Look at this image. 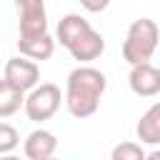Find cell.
<instances>
[{"label": "cell", "instance_id": "7", "mask_svg": "<svg viewBox=\"0 0 160 160\" xmlns=\"http://www.w3.org/2000/svg\"><path fill=\"white\" fill-rule=\"evenodd\" d=\"M55 150H58V138L45 128H35L22 142V152L28 160H48L55 155Z\"/></svg>", "mask_w": 160, "mask_h": 160}, {"label": "cell", "instance_id": "13", "mask_svg": "<svg viewBox=\"0 0 160 160\" xmlns=\"http://www.w3.org/2000/svg\"><path fill=\"white\" fill-rule=\"evenodd\" d=\"M110 160H145V150L140 148V142L125 140V142H118L112 148Z\"/></svg>", "mask_w": 160, "mask_h": 160}, {"label": "cell", "instance_id": "10", "mask_svg": "<svg viewBox=\"0 0 160 160\" xmlns=\"http://www.w3.org/2000/svg\"><path fill=\"white\" fill-rule=\"evenodd\" d=\"M92 25H90V20H85L82 15H78V12H70V15H65V18H60V22H58V42L62 45V48H70L80 35H85L88 30H90Z\"/></svg>", "mask_w": 160, "mask_h": 160}, {"label": "cell", "instance_id": "17", "mask_svg": "<svg viewBox=\"0 0 160 160\" xmlns=\"http://www.w3.org/2000/svg\"><path fill=\"white\" fill-rule=\"evenodd\" d=\"M0 160H20V158L12 155V152H8V155H0Z\"/></svg>", "mask_w": 160, "mask_h": 160}, {"label": "cell", "instance_id": "12", "mask_svg": "<svg viewBox=\"0 0 160 160\" xmlns=\"http://www.w3.org/2000/svg\"><path fill=\"white\" fill-rule=\"evenodd\" d=\"M20 108H25V92L2 78L0 80V118H10Z\"/></svg>", "mask_w": 160, "mask_h": 160}, {"label": "cell", "instance_id": "5", "mask_svg": "<svg viewBox=\"0 0 160 160\" xmlns=\"http://www.w3.org/2000/svg\"><path fill=\"white\" fill-rule=\"evenodd\" d=\"M10 85H15L22 92H30L38 82H40V68L35 60L20 55V58H10L5 62V75H2Z\"/></svg>", "mask_w": 160, "mask_h": 160}, {"label": "cell", "instance_id": "14", "mask_svg": "<svg viewBox=\"0 0 160 160\" xmlns=\"http://www.w3.org/2000/svg\"><path fill=\"white\" fill-rule=\"evenodd\" d=\"M18 145H20V132L10 122H0V155L12 152Z\"/></svg>", "mask_w": 160, "mask_h": 160}, {"label": "cell", "instance_id": "2", "mask_svg": "<svg viewBox=\"0 0 160 160\" xmlns=\"http://www.w3.org/2000/svg\"><path fill=\"white\" fill-rule=\"evenodd\" d=\"M160 42V28L150 18H140L128 28V35L122 40V60L132 68L140 62H150L152 52Z\"/></svg>", "mask_w": 160, "mask_h": 160}, {"label": "cell", "instance_id": "1", "mask_svg": "<svg viewBox=\"0 0 160 160\" xmlns=\"http://www.w3.org/2000/svg\"><path fill=\"white\" fill-rule=\"evenodd\" d=\"M108 78L92 65H78L65 82V108L72 118L82 120L98 112L100 98L105 95Z\"/></svg>", "mask_w": 160, "mask_h": 160}, {"label": "cell", "instance_id": "4", "mask_svg": "<svg viewBox=\"0 0 160 160\" xmlns=\"http://www.w3.org/2000/svg\"><path fill=\"white\" fill-rule=\"evenodd\" d=\"M18 8V38H38L48 32L45 0H15Z\"/></svg>", "mask_w": 160, "mask_h": 160}, {"label": "cell", "instance_id": "6", "mask_svg": "<svg viewBox=\"0 0 160 160\" xmlns=\"http://www.w3.org/2000/svg\"><path fill=\"white\" fill-rule=\"evenodd\" d=\"M128 85L138 98H155L160 95V68L152 62H140L130 68Z\"/></svg>", "mask_w": 160, "mask_h": 160}, {"label": "cell", "instance_id": "18", "mask_svg": "<svg viewBox=\"0 0 160 160\" xmlns=\"http://www.w3.org/2000/svg\"><path fill=\"white\" fill-rule=\"evenodd\" d=\"M48 160H60V158H55V155H52V158H48Z\"/></svg>", "mask_w": 160, "mask_h": 160}, {"label": "cell", "instance_id": "9", "mask_svg": "<svg viewBox=\"0 0 160 160\" xmlns=\"http://www.w3.org/2000/svg\"><path fill=\"white\" fill-rule=\"evenodd\" d=\"M138 140L145 145H160V100L152 102L138 120L135 125Z\"/></svg>", "mask_w": 160, "mask_h": 160}, {"label": "cell", "instance_id": "11", "mask_svg": "<svg viewBox=\"0 0 160 160\" xmlns=\"http://www.w3.org/2000/svg\"><path fill=\"white\" fill-rule=\"evenodd\" d=\"M55 42H58V40H52L50 32L38 35V38H18V50H20V55H25V58H30V60L38 62V60L52 58Z\"/></svg>", "mask_w": 160, "mask_h": 160}, {"label": "cell", "instance_id": "15", "mask_svg": "<svg viewBox=\"0 0 160 160\" xmlns=\"http://www.w3.org/2000/svg\"><path fill=\"white\" fill-rule=\"evenodd\" d=\"M80 5H82L88 12H102V10L110 5V0H80Z\"/></svg>", "mask_w": 160, "mask_h": 160}, {"label": "cell", "instance_id": "16", "mask_svg": "<svg viewBox=\"0 0 160 160\" xmlns=\"http://www.w3.org/2000/svg\"><path fill=\"white\" fill-rule=\"evenodd\" d=\"M145 160H160V148H158V150H152V152H148V155H145Z\"/></svg>", "mask_w": 160, "mask_h": 160}, {"label": "cell", "instance_id": "3", "mask_svg": "<svg viewBox=\"0 0 160 160\" xmlns=\"http://www.w3.org/2000/svg\"><path fill=\"white\" fill-rule=\"evenodd\" d=\"M60 102H65V95H60L58 85L38 82L30 92H25V108L22 110L32 122H45L60 110Z\"/></svg>", "mask_w": 160, "mask_h": 160}, {"label": "cell", "instance_id": "8", "mask_svg": "<svg viewBox=\"0 0 160 160\" xmlns=\"http://www.w3.org/2000/svg\"><path fill=\"white\" fill-rule=\"evenodd\" d=\"M102 50H105V38H102L95 28H90L85 35H80V38L68 48V52H70L72 60H78V62H92L95 58L102 55Z\"/></svg>", "mask_w": 160, "mask_h": 160}]
</instances>
